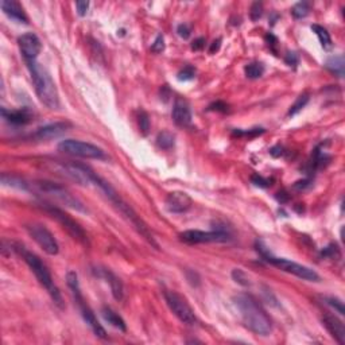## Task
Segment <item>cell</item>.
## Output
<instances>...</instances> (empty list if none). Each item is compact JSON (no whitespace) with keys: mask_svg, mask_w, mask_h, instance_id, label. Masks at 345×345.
I'll list each match as a JSON object with an SVG mask.
<instances>
[{"mask_svg":"<svg viewBox=\"0 0 345 345\" xmlns=\"http://www.w3.org/2000/svg\"><path fill=\"white\" fill-rule=\"evenodd\" d=\"M264 132V130L263 128H252V130H250V131H240V130H236V131L233 132L235 135L237 136H241V135H245V136H256V135H260V134H263Z\"/></svg>","mask_w":345,"mask_h":345,"instance_id":"f35d334b","label":"cell"},{"mask_svg":"<svg viewBox=\"0 0 345 345\" xmlns=\"http://www.w3.org/2000/svg\"><path fill=\"white\" fill-rule=\"evenodd\" d=\"M18 43L24 61L37 60L38 54L42 50V43L41 39L34 33H26V34L20 35L18 39Z\"/></svg>","mask_w":345,"mask_h":345,"instance_id":"4fadbf2b","label":"cell"},{"mask_svg":"<svg viewBox=\"0 0 345 345\" xmlns=\"http://www.w3.org/2000/svg\"><path fill=\"white\" fill-rule=\"evenodd\" d=\"M157 144L162 150H170L176 144V136L170 131H162L157 136Z\"/></svg>","mask_w":345,"mask_h":345,"instance_id":"d4e9b609","label":"cell"},{"mask_svg":"<svg viewBox=\"0 0 345 345\" xmlns=\"http://www.w3.org/2000/svg\"><path fill=\"white\" fill-rule=\"evenodd\" d=\"M232 278L233 281L236 282V283H239V285L241 286H250V278L247 277V274L244 273L243 270H240V268H235V270L232 271Z\"/></svg>","mask_w":345,"mask_h":345,"instance_id":"1f68e13d","label":"cell"},{"mask_svg":"<svg viewBox=\"0 0 345 345\" xmlns=\"http://www.w3.org/2000/svg\"><path fill=\"white\" fill-rule=\"evenodd\" d=\"M228 104L224 102H216V103H212V104L208 107V111H216V112H228Z\"/></svg>","mask_w":345,"mask_h":345,"instance_id":"74e56055","label":"cell"},{"mask_svg":"<svg viewBox=\"0 0 345 345\" xmlns=\"http://www.w3.org/2000/svg\"><path fill=\"white\" fill-rule=\"evenodd\" d=\"M76 8H77L80 16H85L88 8H89V3L88 2H76Z\"/></svg>","mask_w":345,"mask_h":345,"instance_id":"60d3db41","label":"cell"},{"mask_svg":"<svg viewBox=\"0 0 345 345\" xmlns=\"http://www.w3.org/2000/svg\"><path fill=\"white\" fill-rule=\"evenodd\" d=\"M291 14L295 19H304L310 14V4L308 2H300V3L294 4L291 8Z\"/></svg>","mask_w":345,"mask_h":345,"instance_id":"83f0119b","label":"cell"},{"mask_svg":"<svg viewBox=\"0 0 345 345\" xmlns=\"http://www.w3.org/2000/svg\"><path fill=\"white\" fill-rule=\"evenodd\" d=\"M2 116L6 121L15 126H23V124L30 123L33 120V113L30 112V109L20 108L15 109V111H8L6 108H2Z\"/></svg>","mask_w":345,"mask_h":345,"instance_id":"ffe728a7","label":"cell"},{"mask_svg":"<svg viewBox=\"0 0 345 345\" xmlns=\"http://www.w3.org/2000/svg\"><path fill=\"white\" fill-rule=\"evenodd\" d=\"M325 68L333 73L334 76H337L340 79L344 77V70H345V62L344 57L342 56H333L328 58L327 62H325Z\"/></svg>","mask_w":345,"mask_h":345,"instance_id":"7402d4cb","label":"cell"},{"mask_svg":"<svg viewBox=\"0 0 345 345\" xmlns=\"http://www.w3.org/2000/svg\"><path fill=\"white\" fill-rule=\"evenodd\" d=\"M26 229L27 232H29V235L34 239L35 243H37L47 255L53 256L58 254L60 247H58V243H57L56 237H54V235L50 232L49 229L46 228L45 225L29 224L26 227Z\"/></svg>","mask_w":345,"mask_h":345,"instance_id":"7c38bea8","label":"cell"},{"mask_svg":"<svg viewBox=\"0 0 345 345\" xmlns=\"http://www.w3.org/2000/svg\"><path fill=\"white\" fill-rule=\"evenodd\" d=\"M102 315L103 318L105 319V323H108L111 327L116 328V329L121 330V332H126V330H127L124 319L121 318L120 315L117 314L116 311L112 310V309L108 308V306H104V308L102 309Z\"/></svg>","mask_w":345,"mask_h":345,"instance_id":"44dd1931","label":"cell"},{"mask_svg":"<svg viewBox=\"0 0 345 345\" xmlns=\"http://www.w3.org/2000/svg\"><path fill=\"white\" fill-rule=\"evenodd\" d=\"M323 323L327 328V330L332 334V337L338 342V344H345V328L344 324L340 318H338L337 315L330 314V313H327V314L324 315Z\"/></svg>","mask_w":345,"mask_h":345,"instance_id":"e0dca14e","label":"cell"},{"mask_svg":"<svg viewBox=\"0 0 345 345\" xmlns=\"http://www.w3.org/2000/svg\"><path fill=\"white\" fill-rule=\"evenodd\" d=\"M181 241L186 244H204V243H225L231 240V235L224 229L216 231H199L189 229L180 233Z\"/></svg>","mask_w":345,"mask_h":345,"instance_id":"30bf717a","label":"cell"},{"mask_svg":"<svg viewBox=\"0 0 345 345\" xmlns=\"http://www.w3.org/2000/svg\"><path fill=\"white\" fill-rule=\"evenodd\" d=\"M195 77V69L190 65L188 66H185L184 69H181L178 71V75H177V79L180 80V81H191V80Z\"/></svg>","mask_w":345,"mask_h":345,"instance_id":"4dcf8cb0","label":"cell"},{"mask_svg":"<svg viewBox=\"0 0 345 345\" xmlns=\"http://www.w3.org/2000/svg\"><path fill=\"white\" fill-rule=\"evenodd\" d=\"M33 186L39 193L50 195V197H53L57 201H60L61 204H64L65 207L79 210V212H83V213L88 212L86 208L83 205V203L79 199H76L75 195L71 194L68 189L64 188L62 185L54 184V182H50V181H38V182L33 184Z\"/></svg>","mask_w":345,"mask_h":345,"instance_id":"8992f818","label":"cell"},{"mask_svg":"<svg viewBox=\"0 0 345 345\" xmlns=\"http://www.w3.org/2000/svg\"><path fill=\"white\" fill-rule=\"evenodd\" d=\"M321 256L325 259H338L340 258V250H338L337 244H329L321 251Z\"/></svg>","mask_w":345,"mask_h":345,"instance_id":"f546056e","label":"cell"},{"mask_svg":"<svg viewBox=\"0 0 345 345\" xmlns=\"http://www.w3.org/2000/svg\"><path fill=\"white\" fill-rule=\"evenodd\" d=\"M251 182L255 186H258V188H263L266 189L268 188V186H271V182H273V180H268V178H264V177L259 176V174H254V176L251 177Z\"/></svg>","mask_w":345,"mask_h":345,"instance_id":"d6a6232c","label":"cell"},{"mask_svg":"<svg viewBox=\"0 0 345 345\" xmlns=\"http://www.w3.org/2000/svg\"><path fill=\"white\" fill-rule=\"evenodd\" d=\"M311 31L318 37L319 43H321V46H323L324 49L329 50L330 47L333 46L332 45V38H330L329 33H328V30L325 27L319 26V24H313V26H311Z\"/></svg>","mask_w":345,"mask_h":345,"instance_id":"cb8c5ba5","label":"cell"},{"mask_svg":"<svg viewBox=\"0 0 345 345\" xmlns=\"http://www.w3.org/2000/svg\"><path fill=\"white\" fill-rule=\"evenodd\" d=\"M66 282H68L69 289L71 290V295L75 298L76 304L79 306L80 313L83 315L84 321H85L89 328L93 330V333L100 338H107V332H105L104 328L102 327V324L98 323L97 318H96V315L90 308L86 305L85 300H84L83 294H81V289H80V283H79V277L76 274L75 271H69L68 274H66Z\"/></svg>","mask_w":345,"mask_h":345,"instance_id":"5b68a950","label":"cell"},{"mask_svg":"<svg viewBox=\"0 0 345 345\" xmlns=\"http://www.w3.org/2000/svg\"><path fill=\"white\" fill-rule=\"evenodd\" d=\"M71 127V124L68 121H56V123H50L47 126L38 128L34 134V138L38 140H49V139L60 138L64 135L65 132L68 131Z\"/></svg>","mask_w":345,"mask_h":345,"instance_id":"9a60e30c","label":"cell"},{"mask_svg":"<svg viewBox=\"0 0 345 345\" xmlns=\"http://www.w3.org/2000/svg\"><path fill=\"white\" fill-rule=\"evenodd\" d=\"M309 100H310V97H309V93L300 94V96L297 97L295 103H294V104L290 107L287 115H289V116H295L297 113L302 111V108H305V107H306V104L309 103Z\"/></svg>","mask_w":345,"mask_h":345,"instance_id":"4316f807","label":"cell"},{"mask_svg":"<svg viewBox=\"0 0 345 345\" xmlns=\"http://www.w3.org/2000/svg\"><path fill=\"white\" fill-rule=\"evenodd\" d=\"M270 154L273 155L274 158H279V157H282V155L285 154V149H283L282 146H279V144H277V146L271 147Z\"/></svg>","mask_w":345,"mask_h":345,"instance_id":"7bdbcfd3","label":"cell"},{"mask_svg":"<svg viewBox=\"0 0 345 345\" xmlns=\"http://www.w3.org/2000/svg\"><path fill=\"white\" fill-rule=\"evenodd\" d=\"M163 50H165V38H163V35L162 34H159V35H157L155 41L153 42V45H151V52L162 53Z\"/></svg>","mask_w":345,"mask_h":345,"instance_id":"d590c367","label":"cell"},{"mask_svg":"<svg viewBox=\"0 0 345 345\" xmlns=\"http://www.w3.org/2000/svg\"><path fill=\"white\" fill-rule=\"evenodd\" d=\"M204 47H205V38L200 37L191 42V50H194V52H200V50H203Z\"/></svg>","mask_w":345,"mask_h":345,"instance_id":"b9f144b4","label":"cell"},{"mask_svg":"<svg viewBox=\"0 0 345 345\" xmlns=\"http://www.w3.org/2000/svg\"><path fill=\"white\" fill-rule=\"evenodd\" d=\"M221 38H217V39H214L213 42H212V45H210L209 47V53L210 54H214L216 52H218L220 50V46H221Z\"/></svg>","mask_w":345,"mask_h":345,"instance_id":"ee69618b","label":"cell"},{"mask_svg":"<svg viewBox=\"0 0 345 345\" xmlns=\"http://www.w3.org/2000/svg\"><path fill=\"white\" fill-rule=\"evenodd\" d=\"M244 73H245V76H247L248 79L258 80L264 75V66H263V64H260V62H251V64L245 65Z\"/></svg>","mask_w":345,"mask_h":345,"instance_id":"484cf974","label":"cell"},{"mask_svg":"<svg viewBox=\"0 0 345 345\" xmlns=\"http://www.w3.org/2000/svg\"><path fill=\"white\" fill-rule=\"evenodd\" d=\"M138 123H139V130H140V132H142V135H144V136L149 135L151 123H150V117H149V113H147L146 111H140V112H139Z\"/></svg>","mask_w":345,"mask_h":345,"instance_id":"f1b7e54d","label":"cell"},{"mask_svg":"<svg viewBox=\"0 0 345 345\" xmlns=\"http://www.w3.org/2000/svg\"><path fill=\"white\" fill-rule=\"evenodd\" d=\"M171 116L177 126H180V127L189 126L191 123V109L189 103L181 97L176 98L174 107H172Z\"/></svg>","mask_w":345,"mask_h":345,"instance_id":"2e32d148","label":"cell"},{"mask_svg":"<svg viewBox=\"0 0 345 345\" xmlns=\"http://www.w3.org/2000/svg\"><path fill=\"white\" fill-rule=\"evenodd\" d=\"M256 251L260 254L263 260H266L273 266L278 267L279 270L285 271L287 274H293L295 277L301 278V279H304V281H310V282H318L319 281V275L315 273L314 270H311L309 267L302 266L300 263L291 262L289 259H283V258H277L271 254L267 247L263 245L262 241H256Z\"/></svg>","mask_w":345,"mask_h":345,"instance_id":"277c9868","label":"cell"},{"mask_svg":"<svg viewBox=\"0 0 345 345\" xmlns=\"http://www.w3.org/2000/svg\"><path fill=\"white\" fill-rule=\"evenodd\" d=\"M58 150L61 153H65L73 157L85 158V159H98L104 161L107 159L105 151L100 147L94 146L92 143L81 142V140H75V139H65L62 142L58 143Z\"/></svg>","mask_w":345,"mask_h":345,"instance_id":"52a82bcc","label":"cell"},{"mask_svg":"<svg viewBox=\"0 0 345 345\" xmlns=\"http://www.w3.org/2000/svg\"><path fill=\"white\" fill-rule=\"evenodd\" d=\"M165 300L170 310L172 311V314L176 315L181 323L186 324V325H194L197 323L194 310L191 309V306L184 297L176 291H165Z\"/></svg>","mask_w":345,"mask_h":345,"instance_id":"9c48e42d","label":"cell"},{"mask_svg":"<svg viewBox=\"0 0 345 345\" xmlns=\"http://www.w3.org/2000/svg\"><path fill=\"white\" fill-rule=\"evenodd\" d=\"M325 302H327L328 305H330L334 310L337 311L338 314H341V315L345 314L344 304H342L341 301L338 300V298H334V297H328V298H325Z\"/></svg>","mask_w":345,"mask_h":345,"instance_id":"836d02e7","label":"cell"},{"mask_svg":"<svg viewBox=\"0 0 345 345\" xmlns=\"http://www.w3.org/2000/svg\"><path fill=\"white\" fill-rule=\"evenodd\" d=\"M250 15H251V19L254 22L259 20V19L262 18L263 15V4L259 3V2H255V3H252L251 6V11H250Z\"/></svg>","mask_w":345,"mask_h":345,"instance_id":"e575fe53","label":"cell"},{"mask_svg":"<svg viewBox=\"0 0 345 345\" xmlns=\"http://www.w3.org/2000/svg\"><path fill=\"white\" fill-rule=\"evenodd\" d=\"M58 172H61L62 176H65L69 180L75 181L76 184L83 185V186H89V185L97 186L98 181L102 178L90 167L85 165H80V163H60Z\"/></svg>","mask_w":345,"mask_h":345,"instance_id":"ba28073f","label":"cell"},{"mask_svg":"<svg viewBox=\"0 0 345 345\" xmlns=\"http://www.w3.org/2000/svg\"><path fill=\"white\" fill-rule=\"evenodd\" d=\"M12 250H15L19 255L22 256V259L26 262L27 266L30 267V270L34 273L37 281L47 290V293L52 297L53 302H54L60 309H64L65 304L64 298H62V294H61L60 289L54 285V282H53V278L52 275H50L49 270H47V267L42 263L41 259L38 258L35 254H33V252L27 251L26 248L23 247V245H19V244H16L15 248H12Z\"/></svg>","mask_w":345,"mask_h":345,"instance_id":"3957f363","label":"cell"},{"mask_svg":"<svg viewBox=\"0 0 345 345\" xmlns=\"http://www.w3.org/2000/svg\"><path fill=\"white\" fill-rule=\"evenodd\" d=\"M177 33H178V35H180L181 38L188 39L191 34V29L188 23H181V24H178V27H177Z\"/></svg>","mask_w":345,"mask_h":345,"instance_id":"8d00e7d4","label":"cell"},{"mask_svg":"<svg viewBox=\"0 0 345 345\" xmlns=\"http://www.w3.org/2000/svg\"><path fill=\"white\" fill-rule=\"evenodd\" d=\"M2 184L4 186H10V188L19 189V190H27L29 189V184L26 181L22 180L20 177L14 176V174H7V172L2 174Z\"/></svg>","mask_w":345,"mask_h":345,"instance_id":"603a6c76","label":"cell"},{"mask_svg":"<svg viewBox=\"0 0 345 345\" xmlns=\"http://www.w3.org/2000/svg\"><path fill=\"white\" fill-rule=\"evenodd\" d=\"M0 7H2L4 14L12 20H15L18 23H29V18L24 14V10L15 0H2Z\"/></svg>","mask_w":345,"mask_h":345,"instance_id":"d6986e66","label":"cell"},{"mask_svg":"<svg viewBox=\"0 0 345 345\" xmlns=\"http://www.w3.org/2000/svg\"><path fill=\"white\" fill-rule=\"evenodd\" d=\"M27 68L30 70L31 80L34 84L35 92L43 104L50 109L60 108V96L56 88V84L53 81L52 76L41 64H38L37 60L26 61Z\"/></svg>","mask_w":345,"mask_h":345,"instance_id":"7a4b0ae2","label":"cell"},{"mask_svg":"<svg viewBox=\"0 0 345 345\" xmlns=\"http://www.w3.org/2000/svg\"><path fill=\"white\" fill-rule=\"evenodd\" d=\"M165 204L170 213H185L193 205V200L185 191H171L166 197Z\"/></svg>","mask_w":345,"mask_h":345,"instance_id":"5bb4252c","label":"cell"},{"mask_svg":"<svg viewBox=\"0 0 345 345\" xmlns=\"http://www.w3.org/2000/svg\"><path fill=\"white\" fill-rule=\"evenodd\" d=\"M233 305L237 309L244 327L259 336H268L273 330L270 317L262 305L250 294H237L233 297Z\"/></svg>","mask_w":345,"mask_h":345,"instance_id":"6da1fadb","label":"cell"},{"mask_svg":"<svg viewBox=\"0 0 345 345\" xmlns=\"http://www.w3.org/2000/svg\"><path fill=\"white\" fill-rule=\"evenodd\" d=\"M45 210L47 213L52 216L53 218H56L57 221L62 225V228L66 229V232L70 235L73 239L79 240L81 244H88V237H86V233L81 227H80L79 223H76L73 218L66 214L62 209L60 208L54 207V205H50V204H46L43 205Z\"/></svg>","mask_w":345,"mask_h":345,"instance_id":"8fae6325","label":"cell"},{"mask_svg":"<svg viewBox=\"0 0 345 345\" xmlns=\"http://www.w3.org/2000/svg\"><path fill=\"white\" fill-rule=\"evenodd\" d=\"M96 273V275L103 279L107 281V283H109L111 286V291H112L113 298L116 301H121L123 300V294H124V289H123V283L116 275L113 274L112 271L108 270V268H96L93 270Z\"/></svg>","mask_w":345,"mask_h":345,"instance_id":"ac0fdd59","label":"cell"},{"mask_svg":"<svg viewBox=\"0 0 345 345\" xmlns=\"http://www.w3.org/2000/svg\"><path fill=\"white\" fill-rule=\"evenodd\" d=\"M286 64L289 65V66H293V68H295L297 65H298V62H300V57H298V54L294 52H290L287 53V56H286L285 58Z\"/></svg>","mask_w":345,"mask_h":345,"instance_id":"ab89813d","label":"cell"}]
</instances>
